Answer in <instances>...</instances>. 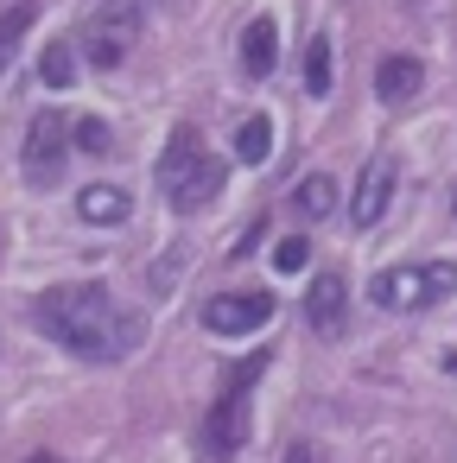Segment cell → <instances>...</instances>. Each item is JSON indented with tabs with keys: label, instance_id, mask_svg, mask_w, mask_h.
<instances>
[{
	"label": "cell",
	"instance_id": "2e32d148",
	"mask_svg": "<svg viewBox=\"0 0 457 463\" xmlns=\"http://www.w3.org/2000/svg\"><path fill=\"white\" fill-rule=\"evenodd\" d=\"M26 26H33V7H7V14H0V71H7V58L20 52Z\"/></svg>",
	"mask_w": 457,
	"mask_h": 463
},
{
	"label": "cell",
	"instance_id": "e0dca14e",
	"mask_svg": "<svg viewBox=\"0 0 457 463\" xmlns=\"http://www.w3.org/2000/svg\"><path fill=\"white\" fill-rule=\"evenodd\" d=\"M39 77H45L52 90H71V83H77V64H71V45H45V58H39Z\"/></svg>",
	"mask_w": 457,
	"mask_h": 463
},
{
	"label": "cell",
	"instance_id": "8992f818",
	"mask_svg": "<svg viewBox=\"0 0 457 463\" xmlns=\"http://www.w3.org/2000/svg\"><path fill=\"white\" fill-rule=\"evenodd\" d=\"M134 33H140L134 7H102V14L90 20V33H83V58H90L96 71H121V64H128Z\"/></svg>",
	"mask_w": 457,
	"mask_h": 463
},
{
	"label": "cell",
	"instance_id": "5bb4252c",
	"mask_svg": "<svg viewBox=\"0 0 457 463\" xmlns=\"http://www.w3.org/2000/svg\"><path fill=\"white\" fill-rule=\"evenodd\" d=\"M267 153H273V121L267 115H248L235 128V159L242 165H267Z\"/></svg>",
	"mask_w": 457,
	"mask_h": 463
},
{
	"label": "cell",
	"instance_id": "277c9868",
	"mask_svg": "<svg viewBox=\"0 0 457 463\" xmlns=\"http://www.w3.org/2000/svg\"><path fill=\"white\" fill-rule=\"evenodd\" d=\"M261 368H267V355H248V362L229 374V387H223V400H216V412H210V450H216V457H229V450L248 438V393H254Z\"/></svg>",
	"mask_w": 457,
	"mask_h": 463
},
{
	"label": "cell",
	"instance_id": "ba28073f",
	"mask_svg": "<svg viewBox=\"0 0 457 463\" xmlns=\"http://www.w3.org/2000/svg\"><path fill=\"white\" fill-rule=\"evenodd\" d=\"M387 203H394V159L375 153V159L362 165L356 191H349V222H356V229H375V222L387 216Z\"/></svg>",
	"mask_w": 457,
	"mask_h": 463
},
{
	"label": "cell",
	"instance_id": "d6986e66",
	"mask_svg": "<svg viewBox=\"0 0 457 463\" xmlns=\"http://www.w3.org/2000/svg\"><path fill=\"white\" fill-rule=\"evenodd\" d=\"M305 260H311V241H305V235H286V241L273 248V267H280V273H299Z\"/></svg>",
	"mask_w": 457,
	"mask_h": 463
},
{
	"label": "cell",
	"instance_id": "4fadbf2b",
	"mask_svg": "<svg viewBox=\"0 0 457 463\" xmlns=\"http://www.w3.org/2000/svg\"><path fill=\"white\" fill-rule=\"evenodd\" d=\"M330 210H337V178H324V172H318V178H305V184L292 191V216H305V222H324Z\"/></svg>",
	"mask_w": 457,
	"mask_h": 463
},
{
	"label": "cell",
	"instance_id": "ac0fdd59",
	"mask_svg": "<svg viewBox=\"0 0 457 463\" xmlns=\"http://www.w3.org/2000/svg\"><path fill=\"white\" fill-rule=\"evenodd\" d=\"M71 140H77L83 153H109V146H115V134H109V128H102L96 115H83V121L71 128Z\"/></svg>",
	"mask_w": 457,
	"mask_h": 463
},
{
	"label": "cell",
	"instance_id": "9a60e30c",
	"mask_svg": "<svg viewBox=\"0 0 457 463\" xmlns=\"http://www.w3.org/2000/svg\"><path fill=\"white\" fill-rule=\"evenodd\" d=\"M330 83H337V71H330V39L318 33V39L305 45V90H311V96H330Z\"/></svg>",
	"mask_w": 457,
	"mask_h": 463
},
{
	"label": "cell",
	"instance_id": "3957f363",
	"mask_svg": "<svg viewBox=\"0 0 457 463\" xmlns=\"http://www.w3.org/2000/svg\"><path fill=\"white\" fill-rule=\"evenodd\" d=\"M159 184H166L172 210H197V203H210L223 191V165L204 153L197 134H172V146L159 159Z\"/></svg>",
	"mask_w": 457,
	"mask_h": 463
},
{
	"label": "cell",
	"instance_id": "7a4b0ae2",
	"mask_svg": "<svg viewBox=\"0 0 457 463\" xmlns=\"http://www.w3.org/2000/svg\"><path fill=\"white\" fill-rule=\"evenodd\" d=\"M457 292V260H413V267H381L368 279V298L381 311H425Z\"/></svg>",
	"mask_w": 457,
	"mask_h": 463
},
{
	"label": "cell",
	"instance_id": "5b68a950",
	"mask_svg": "<svg viewBox=\"0 0 457 463\" xmlns=\"http://www.w3.org/2000/svg\"><path fill=\"white\" fill-rule=\"evenodd\" d=\"M64 146H71V121H64L58 109H45V115L26 128V178H33L39 191H52V184L64 178Z\"/></svg>",
	"mask_w": 457,
	"mask_h": 463
},
{
	"label": "cell",
	"instance_id": "ffe728a7",
	"mask_svg": "<svg viewBox=\"0 0 457 463\" xmlns=\"http://www.w3.org/2000/svg\"><path fill=\"white\" fill-rule=\"evenodd\" d=\"M286 463H324V450H318V444H305V438H299V444H286Z\"/></svg>",
	"mask_w": 457,
	"mask_h": 463
},
{
	"label": "cell",
	"instance_id": "30bf717a",
	"mask_svg": "<svg viewBox=\"0 0 457 463\" xmlns=\"http://www.w3.org/2000/svg\"><path fill=\"white\" fill-rule=\"evenodd\" d=\"M419 90H425V64L419 58H406V52L381 58V71H375V96L381 102H413Z\"/></svg>",
	"mask_w": 457,
	"mask_h": 463
},
{
	"label": "cell",
	"instance_id": "9c48e42d",
	"mask_svg": "<svg viewBox=\"0 0 457 463\" xmlns=\"http://www.w3.org/2000/svg\"><path fill=\"white\" fill-rule=\"evenodd\" d=\"M343 311H349V286H343V273H318L311 292H305V317H311V330H318V336H343Z\"/></svg>",
	"mask_w": 457,
	"mask_h": 463
},
{
	"label": "cell",
	"instance_id": "7c38bea8",
	"mask_svg": "<svg viewBox=\"0 0 457 463\" xmlns=\"http://www.w3.org/2000/svg\"><path fill=\"white\" fill-rule=\"evenodd\" d=\"M273 58H280V26L261 14V20H248V33H242V71H248V77H273Z\"/></svg>",
	"mask_w": 457,
	"mask_h": 463
},
{
	"label": "cell",
	"instance_id": "6da1fadb",
	"mask_svg": "<svg viewBox=\"0 0 457 463\" xmlns=\"http://www.w3.org/2000/svg\"><path fill=\"white\" fill-rule=\"evenodd\" d=\"M33 324L83 362H121V355L140 349V330H147L128 305H115V292L102 279H71V286L39 292Z\"/></svg>",
	"mask_w": 457,
	"mask_h": 463
},
{
	"label": "cell",
	"instance_id": "8fae6325",
	"mask_svg": "<svg viewBox=\"0 0 457 463\" xmlns=\"http://www.w3.org/2000/svg\"><path fill=\"white\" fill-rule=\"evenodd\" d=\"M128 191H115V184H83V197H77V216L90 222V229H121L128 222Z\"/></svg>",
	"mask_w": 457,
	"mask_h": 463
},
{
	"label": "cell",
	"instance_id": "7402d4cb",
	"mask_svg": "<svg viewBox=\"0 0 457 463\" xmlns=\"http://www.w3.org/2000/svg\"><path fill=\"white\" fill-rule=\"evenodd\" d=\"M451 210H457V191H451Z\"/></svg>",
	"mask_w": 457,
	"mask_h": 463
},
{
	"label": "cell",
	"instance_id": "52a82bcc",
	"mask_svg": "<svg viewBox=\"0 0 457 463\" xmlns=\"http://www.w3.org/2000/svg\"><path fill=\"white\" fill-rule=\"evenodd\" d=\"M273 317V292H216L204 305V330L210 336H254Z\"/></svg>",
	"mask_w": 457,
	"mask_h": 463
},
{
	"label": "cell",
	"instance_id": "44dd1931",
	"mask_svg": "<svg viewBox=\"0 0 457 463\" xmlns=\"http://www.w3.org/2000/svg\"><path fill=\"white\" fill-rule=\"evenodd\" d=\"M33 463H58V457H33Z\"/></svg>",
	"mask_w": 457,
	"mask_h": 463
}]
</instances>
